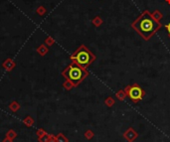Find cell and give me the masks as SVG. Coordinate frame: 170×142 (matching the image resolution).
Listing matches in <instances>:
<instances>
[{"label": "cell", "instance_id": "1", "mask_svg": "<svg viewBox=\"0 0 170 142\" xmlns=\"http://www.w3.org/2000/svg\"><path fill=\"white\" fill-rule=\"evenodd\" d=\"M130 26L145 41H149L158 30L161 29L162 24L156 21L148 10H144L136 19L130 24Z\"/></svg>", "mask_w": 170, "mask_h": 142}, {"label": "cell", "instance_id": "2", "mask_svg": "<svg viewBox=\"0 0 170 142\" xmlns=\"http://www.w3.org/2000/svg\"><path fill=\"white\" fill-rule=\"evenodd\" d=\"M62 76L67 81L71 82L74 87H77L89 76V72H88L86 68H83L77 63H75V62H72L62 72Z\"/></svg>", "mask_w": 170, "mask_h": 142}, {"label": "cell", "instance_id": "3", "mask_svg": "<svg viewBox=\"0 0 170 142\" xmlns=\"http://www.w3.org/2000/svg\"><path fill=\"white\" fill-rule=\"evenodd\" d=\"M71 61L75 62L81 67L87 68L96 61V55L88 49L85 45H81L70 57Z\"/></svg>", "mask_w": 170, "mask_h": 142}, {"label": "cell", "instance_id": "4", "mask_svg": "<svg viewBox=\"0 0 170 142\" xmlns=\"http://www.w3.org/2000/svg\"><path fill=\"white\" fill-rule=\"evenodd\" d=\"M124 92H125L127 98L134 103H137L138 101H140L141 99L143 98L144 95H145L142 87L137 84H131V86H127L125 89H124Z\"/></svg>", "mask_w": 170, "mask_h": 142}, {"label": "cell", "instance_id": "5", "mask_svg": "<svg viewBox=\"0 0 170 142\" xmlns=\"http://www.w3.org/2000/svg\"><path fill=\"white\" fill-rule=\"evenodd\" d=\"M15 62L13 61V60H11V59H7L6 61L3 63V68L4 69H6L7 71H11L13 69L14 67H15Z\"/></svg>", "mask_w": 170, "mask_h": 142}, {"label": "cell", "instance_id": "6", "mask_svg": "<svg viewBox=\"0 0 170 142\" xmlns=\"http://www.w3.org/2000/svg\"><path fill=\"white\" fill-rule=\"evenodd\" d=\"M103 23H104V21L100 16H96L92 19V24L95 27H100V26H101V24Z\"/></svg>", "mask_w": 170, "mask_h": 142}, {"label": "cell", "instance_id": "7", "mask_svg": "<svg viewBox=\"0 0 170 142\" xmlns=\"http://www.w3.org/2000/svg\"><path fill=\"white\" fill-rule=\"evenodd\" d=\"M48 51H49V48H48L47 45H45V44H42L41 46L37 49V52L40 54L41 56H45L48 53Z\"/></svg>", "mask_w": 170, "mask_h": 142}, {"label": "cell", "instance_id": "8", "mask_svg": "<svg viewBox=\"0 0 170 142\" xmlns=\"http://www.w3.org/2000/svg\"><path fill=\"white\" fill-rule=\"evenodd\" d=\"M151 15H152V17H153V18L156 20V21H158V22H160V20L163 18V14L161 13L160 10H158V9L154 10V12H152Z\"/></svg>", "mask_w": 170, "mask_h": 142}, {"label": "cell", "instance_id": "9", "mask_svg": "<svg viewBox=\"0 0 170 142\" xmlns=\"http://www.w3.org/2000/svg\"><path fill=\"white\" fill-rule=\"evenodd\" d=\"M125 137L128 139L129 141H132L135 137H136V133H135L132 129H128V131L125 133Z\"/></svg>", "mask_w": 170, "mask_h": 142}, {"label": "cell", "instance_id": "10", "mask_svg": "<svg viewBox=\"0 0 170 142\" xmlns=\"http://www.w3.org/2000/svg\"><path fill=\"white\" fill-rule=\"evenodd\" d=\"M46 12H47V9L44 6L38 7V8H37V10H36V13L38 14L39 16H44L45 14H46Z\"/></svg>", "mask_w": 170, "mask_h": 142}, {"label": "cell", "instance_id": "11", "mask_svg": "<svg viewBox=\"0 0 170 142\" xmlns=\"http://www.w3.org/2000/svg\"><path fill=\"white\" fill-rule=\"evenodd\" d=\"M54 43H55V40H54L51 36H48L46 39H45V45H47L48 47L53 46Z\"/></svg>", "mask_w": 170, "mask_h": 142}, {"label": "cell", "instance_id": "12", "mask_svg": "<svg viewBox=\"0 0 170 142\" xmlns=\"http://www.w3.org/2000/svg\"><path fill=\"white\" fill-rule=\"evenodd\" d=\"M117 98H118V99H120V100H123V99L125 98H126V93H125V92H124V90H120V92H117Z\"/></svg>", "mask_w": 170, "mask_h": 142}, {"label": "cell", "instance_id": "13", "mask_svg": "<svg viewBox=\"0 0 170 142\" xmlns=\"http://www.w3.org/2000/svg\"><path fill=\"white\" fill-rule=\"evenodd\" d=\"M63 86H64V87H65V89H66V90H72L73 87H74L73 84L71 83V82L67 81V79H66V82H65V83H64V84H63Z\"/></svg>", "mask_w": 170, "mask_h": 142}, {"label": "cell", "instance_id": "14", "mask_svg": "<svg viewBox=\"0 0 170 142\" xmlns=\"http://www.w3.org/2000/svg\"><path fill=\"white\" fill-rule=\"evenodd\" d=\"M56 142H68V140L63 134H59L56 138Z\"/></svg>", "mask_w": 170, "mask_h": 142}, {"label": "cell", "instance_id": "15", "mask_svg": "<svg viewBox=\"0 0 170 142\" xmlns=\"http://www.w3.org/2000/svg\"><path fill=\"white\" fill-rule=\"evenodd\" d=\"M104 103H106L107 106H113V103H115V101L112 98H107Z\"/></svg>", "mask_w": 170, "mask_h": 142}, {"label": "cell", "instance_id": "16", "mask_svg": "<svg viewBox=\"0 0 170 142\" xmlns=\"http://www.w3.org/2000/svg\"><path fill=\"white\" fill-rule=\"evenodd\" d=\"M19 107H20V106H19V104L17 103L16 101H15V103H12L10 104V109H12L13 111H16V110H18Z\"/></svg>", "mask_w": 170, "mask_h": 142}, {"label": "cell", "instance_id": "17", "mask_svg": "<svg viewBox=\"0 0 170 142\" xmlns=\"http://www.w3.org/2000/svg\"><path fill=\"white\" fill-rule=\"evenodd\" d=\"M165 29H166V32H167V34H168V37L170 38V22L168 24L166 25L165 26Z\"/></svg>", "mask_w": 170, "mask_h": 142}, {"label": "cell", "instance_id": "18", "mask_svg": "<svg viewBox=\"0 0 170 142\" xmlns=\"http://www.w3.org/2000/svg\"><path fill=\"white\" fill-rule=\"evenodd\" d=\"M165 1H166V3H167V4H169V5H170V0H165Z\"/></svg>", "mask_w": 170, "mask_h": 142}]
</instances>
